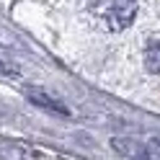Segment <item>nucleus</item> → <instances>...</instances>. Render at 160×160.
I'll return each instance as SVG.
<instances>
[{"mask_svg": "<svg viewBox=\"0 0 160 160\" xmlns=\"http://www.w3.org/2000/svg\"><path fill=\"white\" fill-rule=\"evenodd\" d=\"M0 160H42L36 150L21 142H11V139H0Z\"/></svg>", "mask_w": 160, "mask_h": 160, "instance_id": "f03ea898", "label": "nucleus"}, {"mask_svg": "<svg viewBox=\"0 0 160 160\" xmlns=\"http://www.w3.org/2000/svg\"><path fill=\"white\" fill-rule=\"evenodd\" d=\"M114 147L116 150H122V152L127 158H132V160H150L147 158V150L142 145H134L132 139H114Z\"/></svg>", "mask_w": 160, "mask_h": 160, "instance_id": "7ed1b4c3", "label": "nucleus"}, {"mask_svg": "<svg viewBox=\"0 0 160 160\" xmlns=\"http://www.w3.org/2000/svg\"><path fill=\"white\" fill-rule=\"evenodd\" d=\"M0 70H3L5 75H16V67L8 62V59H3V57H0Z\"/></svg>", "mask_w": 160, "mask_h": 160, "instance_id": "39448f33", "label": "nucleus"}, {"mask_svg": "<svg viewBox=\"0 0 160 160\" xmlns=\"http://www.w3.org/2000/svg\"><path fill=\"white\" fill-rule=\"evenodd\" d=\"M145 65L150 72H160V39H152L145 49Z\"/></svg>", "mask_w": 160, "mask_h": 160, "instance_id": "20e7f679", "label": "nucleus"}, {"mask_svg": "<svg viewBox=\"0 0 160 160\" xmlns=\"http://www.w3.org/2000/svg\"><path fill=\"white\" fill-rule=\"evenodd\" d=\"M91 13L108 31H122L137 16V0H91Z\"/></svg>", "mask_w": 160, "mask_h": 160, "instance_id": "f257e3e1", "label": "nucleus"}]
</instances>
